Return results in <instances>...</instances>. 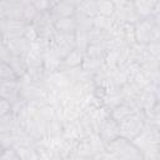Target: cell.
<instances>
[{"mask_svg":"<svg viewBox=\"0 0 160 160\" xmlns=\"http://www.w3.org/2000/svg\"><path fill=\"white\" fill-rule=\"evenodd\" d=\"M30 1L38 11H46L52 8L50 0H30Z\"/></svg>","mask_w":160,"mask_h":160,"instance_id":"obj_1","label":"cell"},{"mask_svg":"<svg viewBox=\"0 0 160 160\" xmlns=\"http://www.w3.org/2000/svg\"><path fill=\"white\" fill-rule=\"evenodd\" d=\"M11 111V104L10 100H8L6 98H0V116H5L9 115Z\"/></svg>","mask_w":160,"mask_h":160,"instance_id":"obj_2","label":"cell"},{"mask_svg":"<svg viewBox=\"0 0 160 160\" xmlns=\"http://www.w3.org/2000/svg\"><path fill=\"white\" fill-rule=\"evenodd\" d=\"M4 2H6V4H19V2H21L22 0H2Z\"/></svg>","mask_w":160,"mask_h":160,"instance_id":"obj_3","label":"cell"},{"mask_svg":"<svg viewBox=\"0 0 160 160\" xmlns=\"http://www.w3.org/2000/svg\"><path fill=\"white\" fill-rule=\"evenodd\" d=\"M61 1H64V0H50V2H51V6H54V5H56V4L61 2Z\"/></svg>","mask_w":160,"mask_h":160,"instance_id":"obj_4","label":"cell"},{"mask_svg":"<svg viewBox=\"0 0 160 160\" xmlns=\"http://www.w3.org/2000/svg\"><path fill=\"white\" fill-rule=\"evenodd\" d=\"M0 98H1V95H0Z\"/></svg>","mask_w":160,"mask_h":160,"instance_id":"obj_5","label":"cell"}]
</instances>
